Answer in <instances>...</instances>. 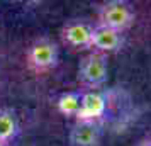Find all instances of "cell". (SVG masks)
<instances>
[{"label":"cell","mask_w":151,"mask_h":146,"mask_svg":"<svg viewBox=\"0 0 151 146\" xmlns=\"http://www.w3.org/2000/svg\"><path fill=\"white\" fill-rule=\"evenodd\" d=\"M97 19H99V26L122 34L126 29L132 26L136 19V9L131 2L126 0H109L99 7Z\"/></svg>","instance_id":"cell-1"},{"label":"cell","mask_w":151,"mask_h":146,"mask_svg":"<svg viewBox=\"0 0 151 146\" xmlns=\"http://www.w3.org/2000/svg\"><path fill=\"white\" fill-rule=\"evenodd\" d=\"M27 66L36 73H44L56 68L60 63V48L53 39L39 37L27 48L26 53Z\"/></svg>","instance_id":"cell-2"},{"label":"cell","mask_w":151,"mask_h":146,"mask_svg":"<svg viewBox=\"0 0 151 146\" xmlns=\"http://www.w3.org/2000/svg\"><path fill=\"white\" fill-rule=\"evenodd\" d=\"M109 77V61L107 55L92 51L78 65V80L83 87L90 90L100 88Z\"/></svg>","instance_id":"cell-3"},{"label":"cell","mask_w":151,"mask_h":146,"mask_svg":"<svg viewBox=\"0 0 151 146\" xmlns=\"http://www.w3.org/2000/svg\"><path fill=\"white\" fill-rule=\"evenodd\" d=\"M92 27L88 22L70 21L61 27L63 42L73 49H88L92 39Z\"/></svg>","instance_id":"cell-4"},{"label":"cell","mask_w":151,"mask_h":146,"mask_svg":"<svg viewBox=\"0 0 151 146\" xmlns=\"http://www.w3.org/2000/svg\"><path fill=\"white\" fill-rule=\"evenodd\" d=\"M107 111V97L99 90H88L82 93L80 99V111L76 121H92L97 122Z\"/></svg>","instance_id":"cell-5"},{"label":"cell","mask_w":151,"mask_h":146,"mask_svg":"<svg viewBox=\"0 0 151 146\" xmlns=\"http://www.w3.org/2000/svg\"><path fill=\"white\" fill-rule=\"evenodd\" d=\"M124 44V36L117 31L107 29L104 26H93L92 27V39H90V48H93L97 53L109 55L116 53L122 48Z\"/></svg>","instance_id":"cell-6"},{"label":"cell","mask_w":151,"mask_h":146,"mask_svg":"<svg viewBox=\"0 0 151 146\" xmlns=\"http://www.w3.org/2000/svg\"><path fill=\"white\" fill-rule=\"evenodd\" d=\"M100 126L92 121H76L68 134L71 146H99L100 143Z\"/></svg>","instance_id":"cell-7"},{"label":"cell","mask_w":151,"mask_h":146,"mask_svg":"<svg viewBox=\"0 0 151 146\" xmlns=\"http://www.w3.org/2000/svg\"><path fill=\"white\" fill-rule=\"evenodd\" d=\"M80 99H82L80 92H63L56 99V109L65 117H76L78 111H80Z\"/></svg>","instance_id":"cell-8"},{"label":"cell","mask_w":151,"mask_h":146,"mask_svg":"<svg viewBox=\"0 0 151 146\" xmlns=\"http://www.w3.org/2000/svg\"><path fill=\"white\" fill-rule=\"evenodd\" d=\"M17 131H19V124H17L15 114L10 109H2L0 111V141L9 145L17 136Z\"/></svg>","instance_id":"cell-9"},{"label":"cell","mask_w":151,"mask_h":146,"mask_svg":"<svg viewBox=\"0 0 151 146\" xmlns=\"http://www.w3.org/2000/svg\"><path fill=\"white\" fill-rule=\"evenodd\" d=\"M136 146H151V139L150 138H144V139H141Z\"/></svg>","instance_id":"cell-10"},{"label":"cell","mask_w":151,"mask_h":146,"mask_svg":"<svg viewBox=\"0 0 151 146\" xmlns=\"http://www.w3.org/2000/svg\"><path fill=\"white\" fill-rule=\"evenodd\" d=\"M0 146H9L7 143H4V141H0Z\"/></svg>","instance_id":"cell-11"}]
</instances>
